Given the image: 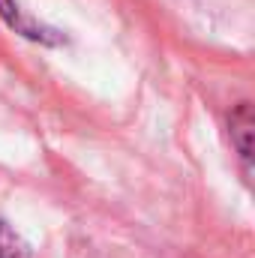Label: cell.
<instances>
[{"instance_id": "obj_1", "label": "cell", "mask_w": 255, "mask_h": 258, "mask_svg": "<svg viewBox=\"0 0 255 258\" xmlns=\"http://www.w3.org/2000/svg\"><path fill=\"white\" fill-rule=\"evenodd\" d=\"M252 135H255V114L249 102H240L237 111L231 114V144L240 159L243 180L252 183Z\"/></svg>"}, {"instance_id": "obj_2", "label": "cell", "mask_w": 255, "mask_h": 258, "mask_svg": "<svg viewBox=\"0 0 255 258\" xmlns=\"http://www.w3.org/2000/svg\"><path fill=\"white\" fill-rule=\"evenodd\" d=\"M0 258H30L27 243L9 228V222L0 219Z\"/></svg>"}]
</instances>
